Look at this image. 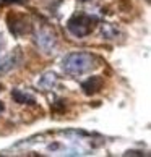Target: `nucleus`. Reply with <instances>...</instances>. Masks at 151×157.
Instances as JSON below:
<instances>
[{
	"label": "nucleus",
	"instance_id": "obj_1",
	"mask_svg": "<svg viewBox=\"0 0 151 157\" xmlns=\"http://www.w3.org/2000/svg\"><path fill=\"white\" fill-rule=\"evenodd\" d=\"M96 67V57L89 52H72L63 59V70L70 75H83Z\"/></svg>",
	"mask_w": 151,
	"mask_h": 157
},
{
	"label": "nucleus",
	"instance_id": "obj_2",
	"mask_svg": "<svg viewBox=\"0 0 151 157\" xmlns=\"http://www.w3.org/2000/svg\"><path fill=\"white\" fill-rule=\"evenodd\" d=\"M96 25V20L86 13H77L73 15L67 23V29L70 31L75 37H85L93 31Z\"/></svg>",
	"mask_w": 151,
	"mask_h": 157
},
{
	"label": "nucleus",
	"instance_id": "obj_3",
	"mask_svg": "<svg viewBox=\"0 0 151 157\" xmlns=\"http://www.w3.org/2000/svg\"><path fill=\"white\" fill-rule=\"evenodd\" d=\"M30 21L21 15H8V29L15 36H23L30 31Z\"/></svg>",
	"mask_w": 151,
	"mask_h": 157
},
{
	"label": "nucleus",
	"instance_id": "obj_4",
	"mask_svg": "<svg viewBox=\"0 0 151 157\" xmlns=\"http://www.w3.org/2000/svg\"><path fill=\"white\" fill-rule=\"evenodd\" d=\"M36 42L44 52H52L55 49V36L49 29H41L36 33Z\"/></svg>",
	"mask_w": 151,
	"mask_h": 157
},
{
	"label": "nucleus",
	"instance_id": "obj_5",
	"mask_svg": "<svg viewBox=\"0 0 151 157\" xmlns=\"http://www.w3.org/2000/svg\"><path fill=\"white\" fill-rule=\"evenodd\" d=\"M81 88H83V92L86 96L96 94V92L102 88V78L101 76H91L89 79H86L85 83L81 84Z\"/></svg>",
	"mask_w": 151,
	"mask_h": 157
},
{
	"label": "nucleus",
	"instance_id": "obj_6",
	"mask_svg": "<svg viewBox=\"0 0 151 157\" xmlns=\"http://www.w3.org/2000/svg\"><path fill=\"white\" fill-rule=\"evenodd\" d=\"M15 65H16V55L8 54V55L0 57V76L5 73H8L10 70H13Z\"/></svg>",
	"mask_w": 151,
	"mask_h": 157
},
{
	"label": "nucleus",
	"instance_id": "obj_7",
	"mask_svg": "<svg viewBox=\"0 0 151 157\" xmlns=\"http://www.w3.org/2000/svg\"><path fill=\"white\" fill-rule=\"evenodd\" d=\"M11 97H13L15 102H18V104H34V102H36L33 96L26 94V92H23L21 89H13V92H11Z\"/></svg>",
	"mask_w": 151,
	"mask_h": 157
},
{
	"label": "nucleus",
	"instance_id": "obj_8",
	"mask_svg": "<svg viewBox=\"0 0 151 157\" xmlns=\"http://www.w3.org/2000/svg\"><path fill=\"white\" fill-rule=\"evenodd\" d=\"M55 84H57V76H55L54 73H47V75H44V76L41 78V81H39V86H41V88H42L44 91L52 89Z\"/></svg>",
	"mask_w": 151,
	"mask_h": 157
},
{
	"label": "nucleus",
	"instance_id": "obj_9",
	"mask_svg": "<svg viewBox=\"0 0 151 157\" xmlns=\"http://www.w3.org/2000/svg\"><path fill=\"white\" fill-rule=\"evenodd\" d=\"M102 36L106 39H114L115 36H117V29H114V28L111 25H102Z\"/></svg>",
	"mask_w": 151,
	"mask_h": 157
},
{
	"label": "nucleus",
	"instance_id": "obj_10",
	"mask_svg": "<svg viewBox=\"0 0 151 157\" xmlns=\"http://www.w3.org/2000/svg\"><path fill=\"white\" fill-rule=\"evenodd\" d=\"M0 110H2V104H0Z\"/></svg>",
	"mask_w": 151,
	"mask_h": 157
},
{
	"label": "nucleus",
	"instance_id": "obj_11",
	"mask_svg": "<svg viewBox=\"0 0 151 157\" xmlns=\"http://www.w3.org/2000/svg\"><path fill=\"white\" fill-rule=\"evenodd\" d=\"M81 2H86V0H81Z\"/></svg>",
	"mask_w": 151,
	"mask_h": 157
}]
</instances>
